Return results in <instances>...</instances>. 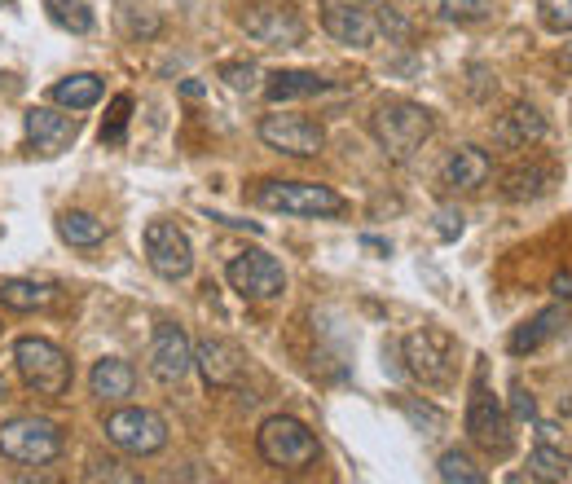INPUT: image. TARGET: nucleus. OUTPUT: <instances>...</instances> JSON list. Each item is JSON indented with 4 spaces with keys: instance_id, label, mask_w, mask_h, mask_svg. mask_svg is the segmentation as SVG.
<instances>
[{
    "instance_id": "nucleus-1",
    "label": "nucleus",
    "mask_w": 572,
    "mask_h": 484,
    "mask_svg": "<svg viewBox=\"0 0 572 484\" xmlns=\"http://www.w3.org/2000/svg\"><path fill=\"white\" fill-rule=\"evenodd\" d=\"M370 132L392 163H410L423 150V141L436 132V115L427 106L410 102V97H388V102L374 106Z\"/></svg>"
},
{
    "instance_id": "nucleus-2",
    "label": "nucleus",
    "mask_w": 572,
    "mask_h": 484,
    "mask_svg": "<svg viewBox=\"0 0 572 484\" xmlns=\"http://www.w3.org/2000/svg\"><path fill=\"white\" fill-rule=\"evenodd\" d=\"M251 203L264 207V212H282V216H344L348 198L335 194L330 185L317 181H256L251 185Z\"/></svg>"
},
{
    "instance_id": "nucleus-3",
    "label": "nucleus",
    "mask_w": 572,
    "mask_h": 484,
    "mask_svg": "<svg viewBox=\"0 0 572 484\" xmlns=\"http://www.w3.org/2000/svg\"><path fill=\"white\" fill-rule=\"evenodd\" d=\"M401 352H405V370H410L423 388H432V392L454 388V379H458V339L449 335V330H440V326L414 330V335H405Z\"/></svg>"
},
{
    "instance_id": "nucleus-4",
    "label": "nucleus",
    "mask_w": 572,
    "mask_h": 484,
    "mask_svg": "<svg viewBox=\"0 0 572 484\" xmlns=\"http://www.w3.org/2000/svg\"><path fill=\"white\" fill-rule=\"evenodd\" d=\"M256 449H260V458L278 471H308V467H317V458H322L317 436L308 432V423H300L295 414L264 418L260 432H256Z\"/></svg>"
},
{
    "instance_id": "nucleus-5",
    "label": "nucleus",
    "mask_w": 572,
    "mask_h": 484,
    "mask_svg": "<svg viewBox=\"0 0 572 484\" xmlns=\"http://www.w3.org/2000/svg\"><path fill=\"white\" fill-rule=\"evenodd\" d=\"M14 366L22 374V383H27L31 392L49 396V401H58V396L71 392V357L53 344V339H40V335H22L14 344Z\"/></svg>"
},
{
    "instance_id": "nucleus-6",
    "label": "nucleus",
    "mask_w": 572,
    "mask_h": 484,
    "mask_svg": "<svg viewBox=\"0 0 572 484\" xmlns=\"http://www.w3.org/2000/svg\"><path fill=\"white\" fill-rule=\"evenodd\" d=\"M462 427H467L471 445H480L484 454L493 458H506L515 445V432H511V414L506 405L498 401V392L489 388L484 370H476V383H471V396H467V414H462Z\"/></svg>"
},
{
    "instance_id": "nucleus-7",
    "label": "nucleus",
    "mask_w": 572,
    "mask_h": 484,
    "mask_svg": "<svg viewBox=\"0 0 572 484\" xmlns=\"http://www.w3.org/2000/svg\"><path fill=\"white\" fill-rule=\"evenodd\" d=\"M0 454L22 467H44V462L62 458V427L36 414L9 418V423H0Z\"/></svg>"
},
{
    "instance_id": "nucleus-8",
    "label": "nucleus",
    "mask_w": 572,
    "mask_h": 484,
    "mask_svg": "<svg viewBox=\"0 0 572 484\" xmlns=\"http://www.w3.org/2000/svg\"><path fill=\"white\" fill-rule=\"evenodd\" d=\"M168 418L159 410H146V405H124L106 418V440L124 454H137V458H150L168 445Z\"/></svg>"
},
{
    "instance_id": "nucleus-9",
    "label": "nucleus",
    "mask_w": 572,
    "mask_h": 484,
    "mask_svg": "<svg viewBox=\"0 0 572 484\" xmlns=\"http://www.w3.org/2000/svg\"><path fill=\"white\" fill-rule=\"evenodd\" d=\"M225 278H229V286H234L242 300H278V295L286 291V269H282V260L269 256V251H260V247L229 256Z\"/></svg>"
},
{
    "instance_id": "nucleus-10",
    "label": "nucleus",
    "mask_w": 572,
    "mask_h": 484,
    "mask_svg": "<svg viewBox=\"0 0 572 484\" xmlns=\"http://www.w3.org/2000/svg\"><path fill=\"white\" fill-rule=\"evenodd\" d=\"M256 132L264 146L286 159H317L326 150V128L308 115H264Z\"/></svg>"
},
{
    "instance_id": "nucleus-11",
    "label": "nucleus",
    "mask_w": 572,
    "mask_h": 484,
    "mask_svg": "<svg viewBox=\"0 0 572 484\" xmlns=\"http://www.w3.org/2000/svg\"><path fill=\"white\" fill-rule=\"evenodd\" d=\"M146 260L163 282H185L194 273V247H190V238H185V229H176L172 220H150Z\"/></svg>"
},
{
    "instance_id": "nucleus-12",
    "label": "nucleus",
    "mask_w": 572,
    "mask_h": 484,
    "mask_svg": "<svg viewBox=\"0 0 572 484\" xmlns=\"http://www.w3.org/2000/svg\"><path fill=\"white\" fill-rule=\"evenodd\" d=\"M190 370H194V339L185 335V326L159 322L150 339V374L163 388H176V383H185Z\"/></svg>"
},
{
    "instance_id": "nucleus-13",
    "label": "nucleus",
    "mask_w": 572,
    "mask_h": 484,
    "mask_svg": "<svg viewBox=\"0 0 572 484\" xmlns=\"http://www.w3.org/2000/svg\"><path fill=\"white\" fill-rule=\"evenodd\" d=\"M194 366L203 374L207 388L225 392V388H238V383L247 379V352L238 344H229V339H220V335H207L194 344Z\"/></svg>"
},
{
    "instance_id": "nucleus-14",
    "label": "nucleus",
    "mask_w": 572,
    "mask_h": 484,
    "mask_svg": "<svg viewBox=\"0 0 572 484\" xmlns=\"http://www.w3.org/2000/svg\"><path fill=\"white\" fill-rule=\"evenodd\" d=\"M238 27L256 44H269V49H291V44L304 40V18L291 5H251L238 18Z\"/></svg>"
},
{
    "instance_id": "nucleus-15",
    "label": "nucleus",
    "mask_w": 572,
    "mask_h": 484,
    "mask_svg": "<svg viewBox=\"0 0 572 484\" xmlns=\"http://www.w3.org/2000/svg\"><path fill=\"white\" fill-rule=\"evenodd\" d=\"M22 128H27L31 150L44 154V159H58V154L71 150L75 137H80L75 115H62V110H53V106H31L27 115H22Z\"/></svg>"
},
{
    "instance_id": "nucleus-16",
    "label": "nucleus",
    "mask_w": 572,
    "mask_h": 484,
    "mask_svg": "<svg viewBox=\"0 0 572 484\" xmlns=\"http://www.w3.org/2000/svg\"><path fill=\"white\" fill-rule=\"evenodd\" d=\"M322 27L330 40L348 44V49H374L379 40V18L366 5H344V0H326L322 5Z\"/></svg>"
},
{
    "instance_id": "nucleus-17",
    "label": "nucleus",
    "mask_w": 572,
    "mask_h": 484,
    "mask_svg": "<svg viewBox=\"0 0 572 484\" xmlns=\"http://www.w3.org/2000/svg\"><path fill=\"white\" fill-rule=\"evenodd\" d=\"M546 137V115L533 102H515L506 115L493 124V146L498 150H528Z\"/></svg>"
},
{
    "instance_id": "nucleus-18",
    "label": "nucleus",
    "mask_w": 572,
    "mask_h": 484,
    "mask_svg": "<svg viewBox=\"0 0 572 484\" xmlns=\"http://www.w3.org/2000/svg\"><path fill=\"white\" fill-rule=\"evenodd\" d=\"M559 163H546V159H528L520 168H511L502 176V198L506 203H533V198H546L550 190L559 185Z\"/></svg>"
},
{
    "instance_id": "nucleus-19",
    "label": "nucleus",
    "mask_w": 572,
    "mask_h": 484,
    "mask_svg": "<svg viewBox=\"0 0 572 484\" xmlns=\"http://www.w3.org/2000/svg\"><path fill=\"white\" fill-rule=\"evenodd\" d=\"M489 176H493V159H489V150H480V146H458L440 163V185H445V190H462V194L480 190V185H489Z\"/></svg>"
},
{
    "instance_id": "nucleus-20",
    "label": "nucleus",
    "mask_w": 572,
    "mask_h": 484,
    "mask_svg": "<svg viewBox=\"0 0 572 484\" xmlns=\"http://www.w3.org/2000/svg\"><path fill=\"white\" fill-rule=\"evenodd\" d=\"M330 88L335 84L322 80L317 71H269L260 84V93H264V102L282 106V102H300V97H322Z\"/></svg>"
},
{
    "instance_id": "nucleus-21",
    "label": "nucleus",
    "mask_w": 572,
    "mask_h": 484,
    "mask_svg": "<svg viewBox=\"0 0 572 484\" xmlns=\"http://www.w3.org/2000/svg\"><path fill=\"white\" fill-rule=\"evenodd\" d=\"M564 326H568V313H564L559 304H550V308H542V313L528 317L524 326H515V330H511V339H506V348H511L515 357H524V352L546 348L550 339H555Z\"/></svg>"
},
{
    "instance_id": "nucleus-22",
    "label": "nucleus",
    "mask_w": 572,
    "mask_h": 484,
    "mask_svg": "<svg viewBox=\"0 0 572 484\" xmlns=\"http://www.w3.org/2000/svg\"><path fill=\"white\" fill-rule=\"evenodd\" d=\"M132 388H137V370L124 357H102L88 370V392L97 401H124V396H132Z\"/></svg>"
},
{
    "instance_id": "nucleus-23",
    "label": "nucleus",
    "mask_w": 572,
    "mask_h": 484,
    "mask_svg": "<svg viewBox=\"0 0 572 484\" xmlns=\"http://www.w3.org/2000/svg\"><path fill=\"white\" fill-rule=\"evenodd\" d=\"M102 93H106V84H102V75H93V71H75V75H66V80H58L49 88V97L58 106H66V110L97 106V102H102Z\"/></svg>"
},
{
    "instance_id": "nucleus-24",
    "label": "nucleus",
    "mask_w": 572,
    "mask_h": 484,
    "mask_svg": "<svg viewBox=\"0 0 572 484\" xmlns=\"http://www.w3.org/2000/svg\"><path fill=\"white\" fill-rule=\"evenodd\" d=\"M53 286L49 282H36V278H5L0 282V304L14 308V313H36V308H49L53 304Z\"/></svg>"
},
{
    "instance_id": "nucleus-25",
    "label": "nucleus",
    "mask_w": 572,
    "mask_h": 484,
    "mask_svg": "<svg viewBox=\"0 0 572 484\" xmlns=\"http://www.w3.org/2000/svg\"><path fill=\"white\" fill-rule=\"evenodd\" d=\"M58 234L66 247H97V242H106V220H97L93 212H62L58 216Z\"/></svg>"
},
{
    "instance_id": "nucleus-26",
    "label": "nucleus",
    "mask_w": 572,
    "mask_h": 484,
    "mask_svg": "<svg viewBox=\"0 0 572 484\" xmlns=\"http://www.w3.org/2000/svg\"><path fill=\"white\" fill-rule=\"evenodd\" d=\"M528 476L533 480H550V484H572V454L555 445H537L528 454Z\"/></svg>"
},
{
    "instance_id": "nucleus-27",
    "label": "nucleus",
    "mask_w": 572,
    "mask_h": 484,
    "mask_svg": "<svg viewBox=\"0 0 572 484\" xmlns=\"http://www.w3.org/2000/svg\"><path fill=\"white\" fill-rule=\"evenodd\" d=\"M115 22H119V31H124L128 40H154L163 31L159 9H150V5H119Z\"/></svg>"
},
{
    "instance_id": "nucleus-28",
    "label": "nucleus",
    "mask_w": 572,
    "mask_h": 484,
    "mask_svg": "<svg viewBox=\"0 0 572 484\" xmlns=\"http://www.w3.org/2000/svg\"><path fill=\"white\" fill-rule=\"evenodd\" d=\"M44 9H49V18L58 22L62 31H71V36H88V31L97 27L93 9H88L84 0H44Z\"/></svg>"
},
{
    "instance_id": "nucleus-29",
    "label": "nucleus",
    "mask_w": 572,
    "mask_h": 484,
    "mask_svg": "<svg viewBox=\"0 0 572 484\" xmlns=\"http://www.w3.org/2000/svg\"><path fill=\"white\" fill-rule=\"evenodd\" d=\"M436 476L445 484H484V471L476 467V458L462 454V449H445L436 458Z\"/></svg>"
},
{
    "instance_id": "nucleus-30",
    "label": "nucleus",
    "mask_w": 572,
    "mask_h": 484,
    "mask_svg": "<svg viewBox=\"0 0 572 484\" xmlns=\"http://www.w3.org/2000/svg\"><path fill=\"white\" fill-rule=\"evenodd\" d=\"M128 119H132V93H115L102 124V146H124L128 141Z\"/></svg>"
},
{
    "instance_id": "nucleus-31",
    "label": "nucleus",
    "mask_w": 572,
    "mask_h": 484,
    "mask_svg": "<svg viewBox=\"0 0 572 484\" xmlns=\"http://www.w3.org/2000/svg\"><path fill=\"white\" fill-rule=\"evenodd\" d=\"M493 9H498V0H440V14H445L449 22H458V27H471V22L493 18Z\"/></svg>"
},
{
    "instance_id": "nucleus-32",
    "label": "nucleus",
    "mask_w": 572,
    "mask_h": 484,
    "mask_svg": "<svg viewBox=\"0 0 572 484\" xmlns=\"http://www.w3.org/2000/svg\"><path fill=\"white\" fill-rule=\"evenodd\" d=\"M216 75L234 88V93H260V66H251V62H220Z\"/></svg>"
},
{
    "instance_id": "nucleus-33",
    "label": "nucleus",
    "mask_w": 572,
    "mask_h": 484,
    "mask_svg": "<svg viewBox=\"0 0 572 484\" xmlns=\"http://www.w3.org/2000/svg\"><path fill=\"white\" fill-rule=\"evenodd\" d=\"M537 14H542V27L555 36L572 31V0H537Z\"/></svg>"
},
{
    "instance_id": "nucleus-34",
    "label": "nucleus",
    "mask_w": 572,
    "mask_h": 484,
    "mask_svg": "<svg viewBox=\"0 0 572 484\" xmlns=\"http://www.w3.org/2000/svg\"><path fill=\"white\" fill-rule=\"evenodd\" d=\"M84 480H88V484H97V480H119V484H137L141 476H137V471H124V462L106 458V462H93V467L84 471Z\"/></svg>"
},
{
    "instance_id": "nucleus-35",
    "label": "nucleus",
    "mask_w": 572,
    "mask_h": 484,
    "mask_svg": "<svg viewBox=\"0 0 572 484\" xmlns=\"http://www.w3.org/2000/svg\"><path fill=\"white\" fill-rule=\"evenodd\" d=\"M511 423H537V401L524 383H511Z\"/></svg>"
},
{
    "instance_id": "nucleus-36",
    "label": "nucleus",
    "mask_w": 572,
    "mask_h": 484,
    "mask_svg": "<svg viewBox=\"0 0 572 484\" xmlns=\"http://www.w3.org/2000/svg\"><path fill=\"white\" fill-rule=\"evenodd\" d=\"M462 220H467V216H462L458 207H440V212H436V238L440 242L462 238Z\"/></svg>"
},
{
    "instance_id": "nucleus-37",
    "label": "nucleus",
    "mask_w": 572,
    "mask_h": 484,
    "mask_svg": "<svg viewBox=\"0 0 572 484\" xmlns=\"http://www.w3.org/2000/svg\"><path fill=\"white\" fill-rule=\"evenodd\" d=\"M401 410H405V414H410V418H414V423H418V427H423V423H427V427H432V432H436V427H440V423H445V414H440V410H432V405H423V410H418V405H410V401H401Z\"/></svg>"
},
{
    "instance_id": "nucleus-38",
    "label": "nucleus",
    "mask_w": 572,
    "mask_h": 484,
    "mask_svg": "<svg viewBox=\"0 0 572 484\" xmlns=\"http://www.w3.org/2000/svg\"><path fill=\"white\" fill-rule=\"evenodd\" d=\"M379 31H388V36L401 40V36H410V22L396 14V9H383V14H379Z\"/></svg>"
},
{
    "instance_id": "nucleus-39",
    "label": "nucleus",
    "mask_w": 572,
    "mask_h": 484,
    "mask_svg": "<svg viewBox=\"0 0 572 484\" xmlns=\"http://www.w3.org/2000/svg\"><path fill=\"white\" fill-rule=\"evenodd\" d=\"M550 291H555L564 304H572V273H555V278H550Z\"/></svg>"
},
{
    "instance_id": "nucleus-40",
    "label": "nucleus",
    "mask_w": 572,
    "mask_h": 484,
    "mask_svg": "<svg viewBox=\"0 0 572 484\" xmlns=\"http://www.w3.org/2000/svg\"><path fill=\"white\" fill-rule=\"evenodd\" d=\"M537 436H542V445H550V440H559V427L555 423H537Z\"/></svg>"
},
{
    "instance_id": "nucleus-41",
    "label": "nucleus",
    "mask_w": 572,
    "mask_h": 484,
    "mask_svg": "<svg viewBox=\"0 0 572 484\" xmlns=\"http://www.w3.org/2000/svg\"><path fill=\"white\" fill-rule=\"evenodd\" d=\"M181 93H185V97H203V84H198V80H185Z\"/></svg>"
},
{
    "instance_id": "nucleus-42",
    "label": "nucleus",
    "mask_w": 572,
    "mask_h": 484,
    "mask_svg": "<svg viewBox=\"0 0 572 484\" xmlns=\"http://www.w3.org/2000/svg\"><path fill=\"white\" fill-rule=\"evenodd\" d=\"M564 66L572 71V44H564Z\"/></svg>"
},
{
    "instance_id": "nucleus-43",
    "label": "nucleus",
    "mask_w": 572,
    "mask_h": 484,
    "mask_svg": "<svg viewBox=\"0 0 572 484\" xmlns=\"http://www.w3.org/2000/svg\"><path fill=\"white\" fill-rule=\"evenodd\" d=\"M344 5H370V0H344Z\"/></svg>"
},
{
    "instance_id": "nucleus-44",
    "label": "nucleus",
    "mask_w": 572,
    "mask_h": 484,
    "mask_svg": "<svg viewBox=\"0 0 572 484\" xmlns=\"http://www.w3.org/2000/svg\"><path fill=\"white\" fill-rule=\"evenodd\" d=\"M0 9H14V0H0Z\"/></svg>"
},
{
    "instance_id": "nucleus-45",
    "label": "nucleus",
    "mask_w": 572,
    "mask_h": 484,
    "mask_svg": "<svg viewBox=\"0 0 572 484\" xmlns=\"http://www.w3.org/2000/svg\"><path fill=\"white\" fill-rule=\"evenodd\" d=\"M564 414H568V418H572V401H564Z\"/></svg>"
},
{
    "instance_id": "nucleus-46",
    "label": "nucleus",
    "mask_w": 572,
    "mask_h": 484,
    "mask_svg": "<svg viewBox=\"0 0 572 484\" xmlns=\"http://www.w3.org/2000/svg\"><path fill=\"white\" fill-rule=\"evenodd\" d=\"M0 396H5V383H0Z\"/></svg>"
}]
</instances>
